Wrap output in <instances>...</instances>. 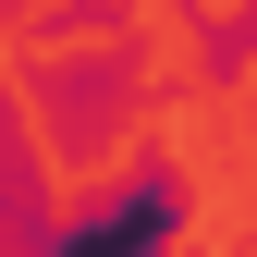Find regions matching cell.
<instances>
[{"mask_svg": "<svg viewBox=\"0 0 257 257\" xmlns=\"http://www.w3.org/2000/svg\"><path fill=\"white\" fill-rule=\"evenodd\" d=\"M147 245H172V196H159V184H135V196H122L98 233H74L61 257H147Z\"/></svg>", "mask_w": 257, "mask_h": 257, "instance_id": "6da1fadb", "label": "cell"}]
</instances>
